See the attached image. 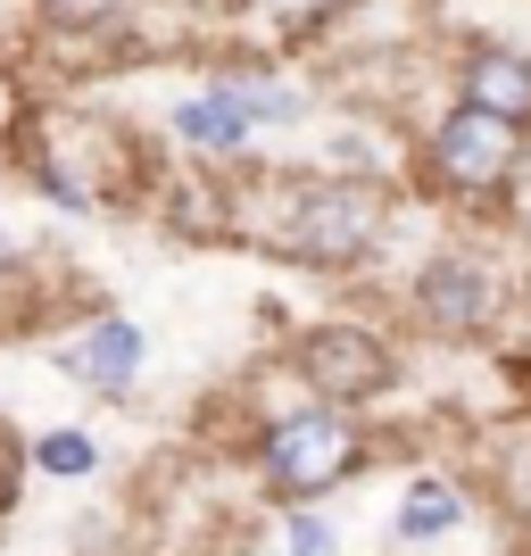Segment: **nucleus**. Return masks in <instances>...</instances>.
Masks as SVG:
<instances>
[{
	"label": "nucleus",
	"instance_id": "nucleus-1",
	"mask_svg": "<svg viewBox=\"0 0 531 556\" xmlns=\"http://www.w3.org/2000/svg\"><path fill=\"white\" fill-rule=\"evenodd\" d=\"M382 216H391V191L382 184H349V175H266L250 191L241 225L266 241V250L300 257V266H357V257L382 241Z\"/></svg>",
	"mask_w": 531,
	"mask_h": 556
},
{
	"label": "nucleus",
	"instance_id": "nucleus-2",
	"mask_svg": "<svg viewBox=\"0 0 531 556\" xmlns=\"http://www.w3.org/2000/svg\"><path fill=\"white\" fill-rule=\"evenodd\" d=\"M357 465H366V424L341 416V407H291L257 441V473H266V490L282 507H307L324 490H341Z\"/></svg>",
	"mask_w": 531,
	"mask_h": 556
},
{
	"label": "nucleus",
	"instance_id": "nucleus-3",
	"mask_svg": "<svg viewBox=\"0 0 531 556\" xmlns=\"http://www.w3.org/2000/svg\"><path fill=\"white\" fill-rule=\"evenodd\" d=\"M523 159H531L523 125H498L482 109H448L432 125V141H423V175L440 191H457V200H498L523 175Z\"/></svg>",
	"mask_w": 531,
	"mask_h": 556
},
{
	"label": "nucleus",
	"instance_id": "nucleus-4",
	"mask_svg": "<svg viewBox=\"0 0 531 556\" xmlns=\"http://www.w3.org/2000/svg\"><path fill=\"white\" fill-rule=\"evenodd\" d=\"M291 366H300V382L316 391V407H366V399H382L399 382V349L382 341V332L366 325H316L300 349H291Z\"/></svg>",
	"mask_w": 531,
	"mask_h": 556
},
{
	"label": "nucleus",
	"instance_id": "nucleus-5",
	"mask_svg": "<svg viewBox=\"0 0 531 556\" xmlns=\"http://www.w3.org/2000/svg\"><path fill=\"white\" fill-rule=\"evenodd\" d=\"M407 307H416V325L440 332V341H482L490 325H498V307H507V282H498V266L490 257H432L416 275V291H407Z\"/></svg>",
	"mask_w": 531,
	"mask_h": 556
},
{
	"label": "nucleus",
	"instance_id": "nucleus-6",
	"mask_svg": "<svg viewBox=\"0 0 531 556\" xmlns=\"http://www.w3.org/2000/svg\"><path fill=\"white\" fill-rule=\"evenodd\" d=\"M457 109H482V116H498V125H523L531 134V50L473 42L457 59Z\"/></svg>",
	"mask_w": 531,
	"mask_h": 556
},
{
	"label": "nucleus",
	"instance_id": "nucleus-7",
	"mask_svg": "<svg viewBox=\"0 0 531 556\" xmlns=\"http://www.w3.org/2000/svg\"><path fill=\"white\" fill-rule=\"evenodd\" d=\"M141 357H150V341H141V325H125V316H100L92 332H75V341L59 349V366H67L84 391H100V399L134 391V382H141Z\"/></svg>",
	"mask_w": 531,
	"mask_h": 556
},
{
	"label": "nucleus",
	"instance_id": "nucleus-8",
	"mask_svg": "<svg viewBox=\"0 0 531 556\" xmlns=\"http://www.w3.org/2000/svg\"><path fill=\"white\" fill-rule=\"evenodd\" d=\"M175 134L200 141V150H241V141H250V116L232 109L225 84H208V92H184V100H175Z\"/></svg>",
	"mask_w": 531,
	"mask_h": 556
},
{
	"label": "nucleus",
	"instance_id": "nucleus-9",
	"mask_svg": "<svg viewBox=\"0 0 531 556\" xmlns=\"http://www.w3.org/2000/svg\"><path fill=\"white\" fill-rule=\"evenodd\" d=\"M465 523V490L457 482H416L407 498H399V515H391V540H440V532H457Z\"/></svg>",
	"mask_w": 531,
	"mask_h": 556
},
{
	"label": "nucleus",
	"instance_id": "nucleus-10",
	"mask_svg": "<svg viewBox=\"0 0 531 556\" xmlns=\"http://www.w3.org/2000/svg\"><path fill=\"white\" fill-rule=\"evenodd\" d=\"M232 109L250 116V134L257 125H291V116H307V92H291V84H266V75H241V84H225Z\"/></svg>",
	"mask_w": 531,
	"mask_h": 556
},
{
	"label": "nucleus",
	"instance_id": "nucleus-11",
	"mask_svg": "<svg viewBox=\"0 0 531 556\" xmlns=\"http://www.w3.org/2000/svg\"><path fill=\"white\" fill-rule=\"evenodd\" d=\"M275 556H341V532H332L324 515L291 507V515H282V532H275Z\"/></svg>",
	"mask_w": 531,
	"mask_h": 556
},
{
	"label": "nucleus",
	"instance_id": "nucleus-12",
	"mask_svg": "<svg viewBox=\"0 0 531 556\" xmlns=\"http://www.w3.org/2000/svg\"><path fill=\"white\" fill-rule=\"evenodd\" d=\"M34 465L59 473V482H75V473H92V465H100V448H92V432H50V441L34 448Z\"/></svg>",
	"mask_w": 531,
	"mask_h": 556
},
{
	"label": "nucleus",
	"instance_id": "nucleus-13",
	"mask_svg": "<svg viewBox=\"0 0 531 556\" xmlns=\"http://www.w3.org/2000/svg\"><path fill=\"white\" fill-rule=\"evenodd\" d=\"M349 0H257V17L275 25V34H316V25H332Z\"/></svg>",
	"mask_w": 531,
	"mask_h": 556
},
{
	"label": "nucleus",
	"instance_id": "nucleus-14",
	"mask_svg": "<svg viewBox=\"0 0 531 556\" xmlns=\"http://www.w3.org/2000/svg\"><path fill=\"white\" fill-rule=\"evenodd\" d=\"M34 9H42L50 25H75V34H84V25H109L125 0H34Z\"/></svg>",
	"mask_w": 531,
	"mask_h": 556
},
{
	"label": "nucleus",
	"instance_id": "nucleus-15",
	"mask_svg": "<svg viewBox=\"0 0 531 556\" xmlns=\"http://www.w3.org/2000/svg\"><path fill=\"white\" fill-rule=\"evenodd\" d=\"M9 490H17V448H9V432H0V507H9Z\"/></svg>",
	"mask_w": 531,
	"mask_h": 556
}]
</instances>
